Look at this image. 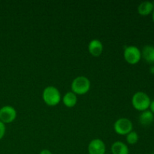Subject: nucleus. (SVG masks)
<instances>
[{"label": "nucleus", "instance_id": "f257e3e1", "mask_svg": "<svg viewBox=\"0 0 154 154\" xmlns=\"http://www.w3.org/2000/svg\"><path fill=\"white\" fill-rule=\"evenodd\" d=\"M44 102L49 106H56L61 100V94L57 88L53 86L47 87L42 94Z\"/></svg>", "mask_w": 154, "mask_h": 154}, {"label": "nucleus", "instance_id": "f03ea898", "mask_svg": "<svg viewBox=\"0 0 154 154\" xmlns=\"http://www.w3.org/2000/svg\"><path fill=\"white\" fill-rule=\"evenodd\" d=\"M150 102L149 96L144 92H137L132 98V106L139 111H147L150 108Z\"/></svg>", "mask_w": 154, "mask_h": 154}, {"label": "nucleus", "instance_id": "7ed1b4c3", "mask_svg": "<svg viewBox=\"0 0 154 154\" xmlns=\"http://www.w3.org/2000/svg\"><path fill=\"white\" fill-rule=\"evenodd\" d=\"M90 81L87 77L79 76L72 83V92L76 95H84L90 90Z\"/></svg>", "mask_w": 154, "mask_h": 154}, {"label": "nucleus", "instance_id": "20e7f679", "mask_svg": "<svg viewBox=\"0 0 154 154\" xmlns=\"http://www.w3.org/2000/svg\"><path fill=\"white\" fill-rule=\"evenodd\" d=\"M116 133L120 135H126L131 132L133 129L132 121L127 118H120L115 122L114 126Z\"/></svg>", "mask_w": 154, "mask_h": 154}, {"label": "nucleus", "instance_id": "39448f33", "mask_svg": "<svg viewBox=\"0 0 154 154\" xmlns=\"http://www.w3.org/2000/svg\"><path fill=\"white\" fill-rule=\"evenodd\" d=\"M124 59L131 65L137 64L141 60V52L137 47L129 46L124 50Z\"/></svg>", "mask_w": 154, "mask_h": 154}, {"label": "nucleus", "instance_id": "423d86ee", "mask_svg": "<svg viewBox=\"0 0 154 154\" xmlns=\"http://www.w3.org/2000/svg\"><path fill=\"white\" fill-rule=\"evenodd\" d=\"M17 117V111L12 106L5 105L0 108V121L2 123H12Z\"/></svg>", "mask_w": 154, "mask_h": 154}, {"label": "nucleus", "instance_id": "0eeeda50", "mask_svg": "<svg viewBox=\"0 0 154 154\" xmlns=\"http://www.w3.org/2000/svg\"><path fill=\"white\" fill-rule=\"evenodd\" d=\"M88 153L89 154H105V143L99 138L92 140L88 146Z\"/></svg>", "mask_w": 154, "mask_h": 154}, {"label": "nucleus", "instance_id": "6e6552de", "mask_svg": "<svg viewBox=\"0 0 154 154\" xmlns=\"http://www.w3.org/2000/svg\"><path fill=\"white\" fill-rule=\"evenodd\" d=\"M88 51L93 57H99L103 51V45L99 39H93L89 43Z\"/></svg>", "mask_w": 154, "mask_h": 154}, {"label": "nucleus", "instance_id": "1a4fd4ad", "mask_svg": "<svg viewBox=\"0 0 154 154\" xmlns=\"http://www.w3.org/2000/svg\"><path fill=\"white\" fill-rule=\"evenodd\" d=\"M154 8V4L151 2H143L138 5V12L142 16H147L153 12Z\"/></svg>", "mask_w": 154, "mask_h": 154}, {"label": "nucleus", "instance_id": "9d476101", "mask_svg": "<svg viewBox=\"0 0 154 154\" xmlns=\"http://www.w3.org/2000/svg\"><path fill=\"white\" fill-rule=\"evenodd\" d=\"M112 154H129V148L127 145L122 141H116L111 146Z\"/></svg>", "mask_w": 154, "mask_h": 154}, {"label": "nucleus", "instance_id": "9b49d317", "mask_svg": "<svg viewBox=\"0 0 154 154\" xmlns=\"http://www.w3.org/2000/svg\"><path fill=\"white\" fill-rule=\"evenodd\" d=\"M141 57L149 63H154V47L152 45H146L141 51Z\"/></svg>", "mask_w": 154, "mask_h": 154}, {"label": "nucleus", "instance_id": "f8f14e48", "mask_svg": "<svg viewBox=\"0 0 154 154\" xmlns=\"http://www.w3.org/2000/svg\"><path fill=\"white\" fill-rule=\"evenodd\" d=\"M154 115L150 111H142L139 116V122L142 126H149L153 122Z\"/></svg>", "mask_w": 154, "mask_h": 154}, {"label": "nucleus", "instance_id": "ddd939ff", "mask_svg": "<svg viewBox=\"0 0 154 154\" xmlns=\"http://www.w3.org/2000/svg\"><path fill=\"white\" fill-rule=\"evenodd\" d=\"M63 104L68 108H73L75 106L78 102L77 95L75 94L73 92H68L63 98Z\"/></svg>", "mask_w": 154, "mask_h": 154}, {"label": "nucleus", "instance_id": "4468645a", "mask_svg": "<svg viewBox=\"0 0 154 154\" xmlns=\"http://www.w3.org/2000/svg\"><path fill=\"white\" fill-rule=\"evenodd\" d=\"M138 141V135L135 131H132L126 135V141L129 144H135Z\"/></svg>", "mask_w": 154, "mask_h": 154}, {"label": "nucleus", "instance_id": "2eb2a0df", "mask_svg": "<svg viewBox=\"0 0 154 154\" xmlns=\"http://www.w3.org/2000/svg\"><path fill=\"white\" fill-rule=\"evenodd\" d=\"M5 126L4 123L0 121V140L2 139V138L4 137L5 134Z\"/></svg>", "mask_w": 154, "mask_h": 154}, {"label": "nucleus", "instance_id": "dca6fc26", "mask_svg": "<svg viewBox=\"0 0 154 154\" xmlns=\"http://www.w3.org/2000/svg\"><path fill=\"white\" fill-rule=\"evenodd\" d=\"M39 154H52L49 150H47V149H45V150H42V151L40 152Z\"/></svg>", "mask_w": 154, "mask_h": 154}, {"label": "nucleus", "instance_id": "f3484780", "mask_svg": "<svg viewBox=\"0 0 154 154\" xmlns=\"http://www.w3.org/2000/svg\"><path fill=\"white\" fill-rule=\"evenodd\" d=\"M150 111L154 114V100L150 102Z\"/></svg>", "mask_w": 154, "mask_h": 154}, {"label": "nucleus", "instance_id": "a211bd4d", "mask_svg": "<svg viewBox=\"0 0 154 154\" xmlns=\"http://www.w3.org/2000/svg\"><path fill=\"white\" fill-rule=\"evenodd\" d=\"M152 18H153V23H154V8H153V12H152Z\"/></svg>", "mask_w": 154, "mask_h": 154}, {"label": "nucleus", "instance_id": "6ab92c4d", "mask_svg": "<svg viewBox=\"0 0 154 154\" xmlns=\"http://www.w3.org/2000/svg\"><path fill=\"white\" fill-rule=\"evenodd\" d=\"M150 72H151V73H154V66L150 69Z\"/></svg>", "mask_w": 154, "mask_h": 154}, {"label": "nucleus", "instance_id": "aec40b11", "mask_svg": "<svg viewBox=\"0 0 154 154\" xmlns=\"http://www.w3.org/2000/svg\"><path fill=\"white\" fill-rule=\"evenodd\" d=\"M152 154H154V153H152Z\"/></svg>", "mask_w": 154, "mask_h": 154}]
</instances>
